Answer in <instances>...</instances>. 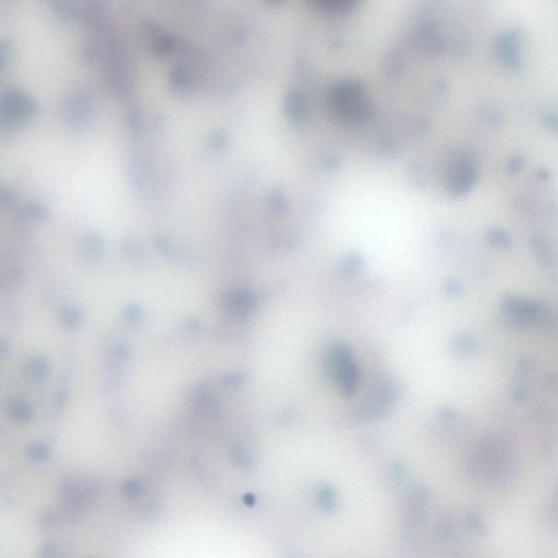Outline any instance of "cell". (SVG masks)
<instances>
[{"mask_svg":"<svg viewBox=\"0 0 558 558\" xmlns=\"http://www.w3.org/2000/svg\"><path fill=\"white\" fill-rule=\"evenodd\" d=\"M335 374L341 382V387L345 392H351L355 385V371L351 363V358L345 351L336 353L334 360Z\"/></svg>","mask_w":558,"mask_h":558,"instance_id":"obj_1","label":"cell"}]
</instances>
